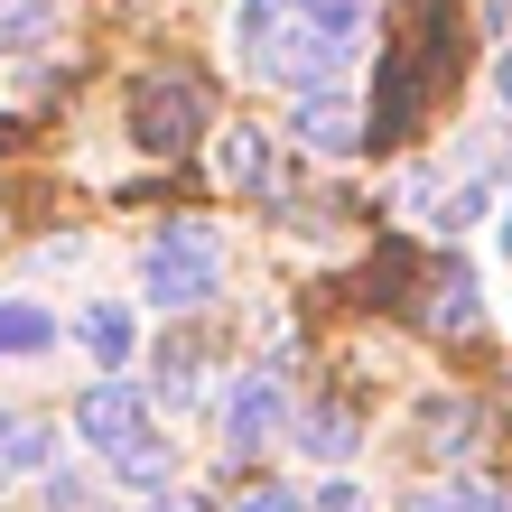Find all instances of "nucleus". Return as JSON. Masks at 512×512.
Here are the masks:
<instances>
[{
  "label": "nucleus",
  "instance_id": "dca6fc26",
  "mask_svg": "<svg viewBox=\"0 0 512 512\" xmlns=\"http://www.w3.org/2000/svg\"><path fill=\"white\" fill-rule=\"evenodd\" d=\"M19 38H47V0H0V47Z\"/></svg>",
  "mask_w": 512,
  "mask_h": 512
},
{
  "label": "nucleus",
  "instance_id": "7ed1b4c3",
  "mask_svg": "<svg viewBox=\"0 0 512 512\" xmlns=\"http://www.w3.org/2000/svg\"><path fill=\"white\" fill-rule=\"evenodd\" d=\"M75 438L84 447H94V457L112 466V457H131V447L140 438H159V429H149V391L140 382H84V401H75Z\"/></svg>",
  "mask_w": 512,
  "mask_h": 512
},
{
  "label": "nucleus",
  "instance_id": "aec40b11",
  "mask_svg": "<svg viewBox=\"0 0 512 512\" xmlns=\"http://www.w3.org/2000/svg\"><path fill=\"white\" fill-rule=\"evenodd\" d=\"M494 103H503V122H512V38H503V56H494Z\"/></svg>",
  "mask_w": 512,
  "mask_h": 512
},
{
  "label": "nucleus",
  "instance_id": "412c9836",
  "mask_svg": "<svg viewBox=\"0 0 512 512\" xmlns=\"http://www.w3.org/2000/svg\"><path fill=\"white\" fill-rule=\"evenodd\" d=\"M149 512H196V503H177V494H168V503H149Z\"/></svg>",
  "mask_w": 512,
  "mask_h": 512
},
{
  "label": "nucleus",
  "instance_id": "9d476101",
  "mask_svg": "<svg viewBox=\"0 0 512 512\" xmlns=\"http://www.w3.org/2000/svg\"><path fill=\"white\" fill-rule=\"evenodd\" d=\"M401 512H512V494L485 485V475H438V485H419Z\"/></svg>",
  "mask_w": 512,
  "mask_h": 512
},
{
  "label": "nucleus",
  "instance_id": "6ab92c4d",
  "mask_svg": "<svg viewBox=\"0 0 512 512\" xmlns=\"http://www.w3.org/2000/svg\"><path fill=\"white\" fill-rule=\"evenodd\" d=\"M317 512H373V494H364V485H345V475H336V485H317Z\"/></svg>",
  "mask_w": 512,
  "mask_h": 512
},
{
  "label": "nucleus",
  "instance_id": "9b49d317",
  "mask_svg": "<svg viewBox=\"0 0 512 512\" xmlns=\"http://www.w3.org/2000/svg\"><path fill=\"white\" fill-rule=\"evenodd\" d=\"M66 326H56V308H38V298H0V354H47Z\"/></svg>",
  "mask_w": 512,
  "mask_h": 512
},
{
  "label": "nucleus",
  "instance_id": "6e6552de",
  "mask_svg": "<svg viewBox=\"0 0 512 512\" xmlns=\"http://www.w3.org/2000/svg\"><path fill=\"white\" fill-rule=\"evenodd\" d=\"M47 466H56V429L0 410V485H28V475H47Z\"/></svg>",
  "mask_w": 512,
  "mask_h": 512
},
{
  "label": "nucleus",
  "instance_id": "f8f14e48",
  "mask_svg": "<svg viewBox=\"0 0 512 512\" xmlns=\"http://www.w3.org/2000/svg\"><path fill=\"white\" fill-rule=\"evenodd\" d=\"M485 438V410L475 401H438L429 410V457H457V447H475Z\"/></svg>",
  "mask_w": 512,
  "mask_h": 512
},
{
  "label": "nucleus",
  "instance_id": "a211bd4d",
  "mask_svg": "<svg viewBox=\"0 0 512 512\" xmlns=\"http://www.w3.org/2000/svg\"><path fill=\"white\" fill-rule=\"evenodd\" d=\"M233 512H298V494H289V485H243V494H233Z\"/></svg>",
  "mask_w": 512,
  "mask_h": 512
},
{
  "label": "nucleus",
  "instance_id": "2eb2a0df",
  "mask_svg": "<svg viewBox=\"0 0 512 512\" xmlns=\"http://www.w3.org/2000/svg\"><path fill=\"white\" fill-rule=\"evenodd\" d=\"M112 475H122V485H168V475H177V447H159V438H140L131 457H112Z\"/></svg>",
  "mask_w": 512,
  "mask_h": 512
},
{
  "label": "nucleus",
  "instance_id": "1a4fd4ad",
  "mask_svg": "<svg viewBox=\"0 0 512 512\" xmlns=\"http://www.w3.org/2000/svg\"><path fill=\"white\" fill-rule=\"evenodd\" d=\"M75 345L94 354L103 373H122V364H131V345H140V326H131V308H103V298H94V308L75 317Z\"/></svg>",
  "mask_w": 512,
  "mask_h": 512
},
{
  "label": "nucleus",
  "instance_id": "f3484780",
  "mask_svg": "<svg viewBox=\"0 0 512 512\" xmlns=\"http://www.w3.org/2000/svg\"><path fill=\"white\" fill-rule=\"evenodd\" d=\"M429 317H438V326H475V270L438 289V308H429Z\"/></svg>",
  "mask_w": 512,
  "mask_h": 512
},
{
  "label": "nucleus",
  "instance_id": "39448f33",
  "mask_svg": "<svg viewBox=\"0 0 512 512\" xmlns=\"http://www.w3.org/2000/svg\"><path fill=\"white\" fill-rule=\"evenodd\" d=\"M280 419H289V401H280V382L270 373H243L224 391V410H215V429H224V447L233 457H261L270 438H280Z\"/></svg>",
  "mask_w": 512,
  "mask_h": 512
},
{
  "label": "nucleus",
  "instance_id": "f257e3e1",
  "mask_svg": "<svg viewBox=\"0 0 512 512\" xmlns=\"http://www.w3.org/2000/svg\"><path fill=\"white\" fill-rule=\"evenodd\" d=\"M233 56H243L252 84H280V94H308V84H336L373 38V0H233Z\"/></svg>",
  "mask_w": 512,
  "mask_h": 512
},
{
  "label": "nucleus",
  "instance_id": "4468645a",
  "mask_svg": "<svg viewBox=\"0 0 512 512\" xmlns=\"http://www.w3.org/2000/svg\"><path fill=\"white\" fill-rule=\"evenodd\" d=\"M196 373H205V354H196L187 336H177V345H159V391H168V401H196V391H205Z\"/></svg>",
  "mask_w": 512,
  "mask_h": 512
},
{
  "label": "nucleus",
  "instance_id": "423d86ee",
  "mask_svg": "<svg viewBox=\"0 0 512 512\" xmlns=\"http://www.w3.org/2000/svg\"><path fill=\"white\" fill-rule=\"evenodd\" d=\"M289 131H298V149H317V159H354L364 112H354L345 84H308V94H298V112H289Z\"/></svg>",
  "mask_w": 512,
  "mask_h": 512
},
{
  "label": "nucleus",
  "instance_id": "f03ea898",
  "mask_svg": "<svg viewBox=\"0 0 512 512\" xmlns=\"http://www.w3.org/2000/svg\"><path fill=\"white\" fill-rule=\"evenodd\" d=\"M224 289V233L215 224H168L140 243V298L168 317H196L205 298Z\"/></svg>",
  "mask_w": 512,
  "mask_h": 512
},
{
  "label": "nucleus",
  "instance_id": "20e7f679",
  "mask_svg": "<svg viewBox=\"0 0 512 512\" xmlns=\"http://www.w3.org/2000/svg\"><path fill=\"white\" fill-rule=\"evenodd\" d=\"M196 131H205V103H196L187 75H149V84H131V140L149 149V159H177Z\"/></svg>",
  "mask_w": 512,
  "mask_h": 512
},
{
  "label": "nucleus",
  "instance_id": "ddd939ff",
  "mask_svg": "<svg viewBox=\"0 0 512 512\" xmlns=\"http://www.w3.org/2000/svg\"><path fill=\"white\" fill-rule=\"evenodd\" d=\"M298 447H308V457H345L354 447V410H308L298 419Z\"/></svg>",
  "mask_w": 512,
  "mask_h": 512
},
{
  "label": "nucleus",
  "instance_id": "0eeeda50",
  "mask_svg": "<svg viewBox=\"0 0 512 512\" xmlns=\"http://www.w3.org/2000/svg\"><path fill=\"white\" fill-rule=\"evenodd\" d=\"M215 177L233 196H280V168H270V140L261 131H224L215 140Z\"/></svg>",
  "mask_w": 512,
  "mask_h": 512
}]
</instances>
